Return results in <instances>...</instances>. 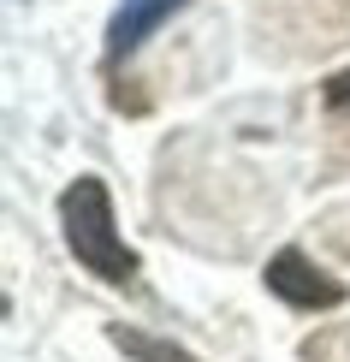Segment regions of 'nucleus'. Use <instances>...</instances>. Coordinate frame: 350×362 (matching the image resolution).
<instances>
[{
    "label": "nucleus",
    "mask_w": 350,
    "mask_h": 362,
    "mask_svg": "<svg viewBox=\"0 0 350 362\" xmlns=\"http://www.w3.org/2000/svg\"><path fill=\"white\" fill-rule=\"evenodd\" d=\"M59 226H66V250L78 255L83 274L125 285L136 274V250L113 232V196L101 178H78L66 196H59Z\"/></svg>",
    "instance_id": "nucleus-1"
},
{
    "label": "nucleus",
    "mask_w": 350,
    "mask_h": 362,
    "mask_svg": "<svg viewBox=\"0 0 350 362\" xmlns=\"http://www.w3.org/2000/svg\"><path fill=\"white\" fill-rule=\"evenodd\" d=\"M267 291L285 297L291 309H339L344 303V285L327 274V267H315L303 250H279L267 262Z\"/></svg>",
    "instance_id": "nucleus-2"
},
{
    "label": "nucleus",
    "mask_w": 350,
    "mask_h": 362,
    "mask_svg": "<svg viewBox=\"0 0 350 362\" xmlns=\"http://www.w3.org/2000/svg\"><path fill=\"white\" fill-rule=\"evenodd\" d=\"M185 6V0H125V6L113 12V24H107V59H125L136 54L155 30L173 18V12Z\"/></svg>",
    "instance_id": "nucleus-3"
},
{
    "label": "nucleus",
    "mask_w": 350,
    "mask_h": 362,
    "mask_svg": "<svg viewBox=\"0 0 350 362\" xmlns=\"http://www.w3.org/2000/svg\"><path fill=\"white\" fill-rule=\"evenodd\" d=\"M113 344L125 356H136V362H196L190 351H178V344H166V339H148V333H131V327H113Z\"/></svg>",
    "instance_id": "nucleus-4"
},
{
    "label": "nucleus",
    "mask_w": 350,
    "mask_h": 362,
    "mask_svg": "<svg viewBox=\"0 0 350 362\" xmlns=\"http://www.w3.org/2000/svg\"><path fill=\"white\" fill-rule=\"evenodd\" d=\"M327 107L350 113V66H344V71H332V78H327Z\"/></svg>",
    "instance_id": "nucleus-5"
}]
</instances>
